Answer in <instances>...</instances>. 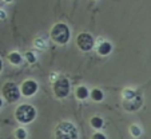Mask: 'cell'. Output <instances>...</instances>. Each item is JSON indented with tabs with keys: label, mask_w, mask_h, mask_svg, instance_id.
I'll return each mask as SVG.
<instances>
[{
	"label": "cell",
	"mask_w": 151,
	"mask_h": 139,
	"mask_svg": "<svg viewBox=\"0 0 151 139\" xmlns=\"http://www.w3.org/2000/svg\"><path fill=\"white\" fill-rule=\"evenodd\" d=\"M37 90H39V86H37V83L32 79L24 80V82L22 83V86H20V94L26 98L34 97V95L37 92Z\"/></svg>",
	"instance_id": "obj_8"
},
{
	"label": "cell",
	"mask_w": 151,
	"mask_h": 139,
	"mask_svg": "<svg viewBox=\"0 0 151 139\" xmlns=\"http://www.w3.org/2000/svg\"><path fill=\"white\" fill-rule=\"evenodd\" d=\"M90 126L95 130H100L103 127V119L100 117H92L90 119Z\"/></svg>",
	"instance_id": "obj_13"
},
{
	"label": "cell",
	"mask_w": 151,
	"mask_h": 139,
	"mask_svg": "<svg viewBox=\"0 0 151 139\" xmlns=\"http://www.w3.org/2000/svg\"><path fill=\"white\" fill-rule=\"evenodd\" d=\"M50 37L55 44L64 45L71 39V31L66 23H56L52 26L51 31H50Z\"/></svg>",
	"instance_id": "obj_2"
},
{
	"label": "cell",
	"mask_w": 151,
	"mask_h": 139,
	"mask_svg": "<svg viewBox=\"0 0 151 139\" xmlns=\"http://www.w3.org/2000/svg\"><path fill=\"white\" fill-rule=\"evenodd\" d=\"M15 138H16V139H26L27 138L26 128H23V127L16 128V130H15Z\"/></svg>",
	"instance_id": "obj_15"
},
{
	"label": "cell",
	"mask_w": 151,
	"mask_h": 139,
	"mask_svg": "<svg viewBox=\"0 0 151 139\" xmlns=\"http://www.w3.org/2000/svg\"><path fill=\"white\" fill-rule=\"evenodd\" d=\"M0 19H6V12L0 8Z\"/></svg>",
	"instance_id": "obj_18"
},
{
	"label": "cell",
	"mask_w": 151,
	"mask_h": 139,
	"mask_svg": "<svg viewBox=\"0 0 151 139\" xmlns=\"http://www.w3.org/2000/svg\"><path fill=\"white\" fill-rule=\"evenodd\" d=\"M1 94L3 98L7 100L8 103H15L20 99V88L17 87L16 83L14 82H6L1 87Z\"/></svg>",
	"instance_id": "obj_6"
},
{
	"label": "cell",
	"mask_w": 151,
	"mask_h": 139,
	"mask_svg": "<svg viewBox=\"0 0 151 139\" xmlns=\"http://www.w3.org/2000/svg\"><path fill=\"white\" fill-rule=\"evenodd\" d=\"M75 97H76L79 100L87 99V98L90 97L88 88L86 87V86H79V87H76V90H75Z\"/></svg>",
	"instance_id": "obj_10"
},
{
	"label": "cell",
	"mask_w": 151,
	"mask_h": 139,
	"mask_svg": "<svg viewBox=\"0 0 151 139\" xmlns=\"http://www.w3.org/2000/svg\"><path fill=\"white\" fill-rule=\"evenodd\" d=\"M36 118V108L32 104L23 103L16 107L15 110V119L22 125H28Z\"/></svg>",
	"instance_id": "obj_4"
},
{
	"label": "cell",
	"mask_w": 151,
	"mask_h": 139,
	"mask_svg": "<svg viewBox=\"0 0 151 139\" xmlns=\"http://www.w3.org/2000/svg\"><path fill=\"white\" fill-rule=\"evenodd\" d=\"M8 62L14 66H19V64H22V62H23V58H22V55H20L17 51H12L8 54Z\"/></svg>",
	"instance_id": "obj_11"
},
{
	"label": "cell",
	"mask_w": 151,
	"mask_h": 139,
	"mask_svg": "<svg viewBox=\"0 0 151 139\" xmlns=\"http://www.w3.org/2000/svg\"><path fill=\"white\" fill-rule=\"evenodd\" d=\"M1 70H3V60L0 59V72H1Z\"/></svg>",
	"instance_id": "obj_19"
},
{
	"label": "cell",
	"mask_w": 151,
	"mask_h": 139,
	"mask_svg": "<svg viewBox=\"0 0 151 139\" xmlns=\"http://www.w3.org/2000/svg\"><path fill=\"white\" fill-rule=\"evenodd\" d=\"M130 134H131L134 138H139V136L142 135V130H140V127L138 125H131L130 126Z\"/></svg>",
	"instance_id": "obj_14"
},
{
	"label": "cell",
	"mask_w": 151,
	"mask_h": 139,
	"mask_svg": "<svg viewBox=\"0 0 151 139\" xmlns=\"http://www.w3.org/2000/svg\"><path fill=\"white\" fill-rule=\"evenodd\" d=\"M76 45L78 48L83 52H88L94 48L95 45V40L92 37L91 34H87V32H82V34L78 35L76 37Z\"/></svg>",
	"instance_id": "obj_7"
},
{
	"label": "cell",
	"mask_w": 151,
	"mask_h": 139,
	"mask_svg": "<svg viewBox=\"0 0 151 139\" xmlns=\"http://www.w3.org/2000/svg\"><path fill=\"white\" fill-rule=\"evenodd\" d=\"M91 139H107V138H106V135L102 133H95L94 135L91 136Z\"/></svg>",
	"instance_id": "obj_17"
},
{
	"label": "cell",
	"mask_w": 151,
	"mask_h": 139,
	"mask_svg": "<svg viewBox=\"0 0 151 139\" xmlns=\"http://www.w3.org/2000/svg\"><path fill=\"white\" fill-rule=\"evenodd\" d=\"M52 91L54 95L59 99H64L68 97L70 91H71V84H70L68 78L66 76H59L54 83H52Z\"/></svg>",
	"instance_id": "obj_5"
},
{
	"label": "cell",
	"mask_w": 151,
	"mask_h": 139,
	"mask_svg": "<svg viewBox=\"0 0 151 139\" xmlns=\"http://www.w3.org/2000/svg\"><path fill=\"white\" fill-rule=\"evenodd\" d=\"M1 106H3V99H1V97H0V108H1Z\"/></svg>",
	"instance_id": "obj_20"
},
{
	"label": "cell",
	"mask_w": 151,
	"mask_h": 139,
	"mask_svg": "<svg viewBox=\"0 0 151 139\" xmlns=\"http://www.w3.org/2000/svg\"><path fill=\"white\" fill-rule=\"evenodd\" d=\"M90 98H91L94 102H102L103 98H104V94H103V91L99 90V88H94V90L90 92Z\"/></svg>",
	"instance_id": "obj_12"
},
{
	"label": "cell",
	"mask_w": 151,
	"mask_h": 139,
	"mask_svg": "<svg viewBox=\"0 0 151 139\" xmlns=\"http://www.w3.org/2000/svg\"><path fill=\"white\" fill-rule=\"evenodd\" d=\"M96 51H98V54L99 55L106 56V55H109L110 52L112 51V44L110 42H102V43H99Z\"/></svg>",
	"instance_id": "obj_9"
},
{
	"label": "cell",
	"mask_w": 151,
	"mask_h": 139,
	"mask_svg": "<svg viewBox=\"0 0 151 139\" xmlns=\"http://www.w3.org/2000/svg\"><path fill=\"white\" fill-rule=\"evenodd\" d=\"M122 104L123 108L128 112H135L138 111L143 104V98L142 94L137 90H132V88H124L122 91Z\"/></svg>",
	"instance_id": "obj_1"
},
{
	"label": "cell",
	"mask_w": 151,
	"mask_h": 139,
	"mask_svg": "<svg viewBox=\"0 0 151 139\" xmlns=\"http://www.w3.org/2000/svg\"><path fill=\"white\" fill-rule=\"evenodd\" d=\"M24 58H26L27 62L31 63V64H34V63L36 62V56H35V54H34V52H31V51L26 52V54H24Z\"/></svg>",
	"instance_id": "obj_16"
},
{
	"label": "cell",
	"mask_w": 151,
	"mask_h": 139,
	"mask_svg": "<svg viewBox=\"0 0 151 139\" xmlns=\"http://www.w3.org/2000/svg\"><path fill=\"white\" fill-rule=\"evenodd\" d=\"M55 139H78V128L72 122L62 120L55 127Z\"/></svg>",
	"instance_id": "obj_3"
}]
</instances>
